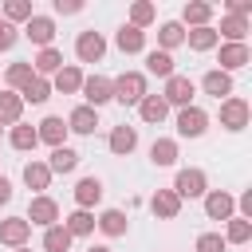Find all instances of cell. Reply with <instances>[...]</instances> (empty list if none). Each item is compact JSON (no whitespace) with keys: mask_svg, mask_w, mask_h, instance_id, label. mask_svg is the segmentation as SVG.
I'll return each instance as SVG.
<instances>
[{"mask_svg":"<svg viewBox=\"0 0 252 252\" xmlns=\"http://www.w3.org/2000/svg\"><path fill=\"white\" fill-rule=\"evenodd\" d=\"M110 94L122 102V106H138L150 91H146V75L142 71H126V75H118V79H110Z\"/></svg>","mask_w":252,"mask_h":252,"instance_id":"cell-1","label":"cell"},{"mask_svg":"<svg viewBox=\"0 0 252 252\" xmlns=\"http://www.w3.org/2000/svg\"><path fill=\"white\" fill-rule=\"evenodd\" d=\"M193 94H197V87H193V79L189 75H169L165 79V91H161V98H165V106H193Z\"/></svg>","mask_w":252,"mask_h":252,"instance_id":"cell-2","label":"cell"},{"mask_svg":"<svg viewBox=\"0 0 252 252\" xmlns=\"http://www.w3.org/2000/svg\"><path fill=\"white\" fill-rule=\"evenodd\" d=\"M173 193L185 201V197H205L209 193V181H205V173L201 169H177V177H173Z\"/></svg>","mask_w":252,"mask_h":252,"instance_id":"cell-3","label":"cell"},{"mask_svg":"<svg viewBox=\"0 0 252 252\" xmlns=\"http://www.w3.org/2000/svg\"><path fill=\"white\" fill-rule=\"evenodd\" d=\"M205 126H209V114L201 106H181L177 110V134L181 138H201Z\"/></svg>","mask_w":252,"mask_h":252,"instance_id":"cell-4","label":"cell"},{"mask_svg":"<svg viewBox=\"0 0 252 252\" xmlns=\"http://www.w3.org/2000/svg\"><path fill=\"white\" fill-rule=\"evenodd\" d=\"M24 220H28V224H43V228H51V224H59V205H55L51 197H32Z\"/></svg>","mask_w":252,"mask_h":252,"instance_id":"cell-5","label":"cell"},{"mask_svg":"<svg viewBox=\"0 0 252 252\" xmlns=\"http://www.w3.org/2000/svg\"><path fill=\"white\" fill-rule=\"evenodd\" d=\"M75 55H79L83 63H98V59L106 55V39H102L98 32H79V39H75Z\"/></svg>","mask_w":252,"mask_h":252,"instance_id":"cell-6","label":"cell"},{"mask_svg":"<svg viewBox=\"0 0 252 252\" xmlns=\"http://www.w3.org/2000/svg\"><path fill=\"white\" fill-rule=\"evenodd\" d=\"M220 126L232 130V134L244 130V126H248V102H244V98H224V102H220Z\"/></svg>","mask_w":252,"mask_h":252,"instance_id":"cell-7","label":"cell"},{"mask_svg":"<svg viewBox=\"0 0 252 252\" xmlns=\"http://www.w3.org/2000/svg\"><path fill=\"white\" fill-rule=\"evenodd\" d=\"M28 236H32V224H28L24 217H8V220H0V244H8V248H24Z\"/></svg>","mask_w":252,"mask_h":252,"instance_id":"cell-8","label":"cell"},{"mask_svg":"<svg viewBox=\"0 0 252 252\" xmlns=\"http://www.w3.org/2000/svg\"><path fill=\"white\" fill-rule=\"evenodd\" d=\"M24 35H28L32 43H39V51H43V47H51V39H55V20H51V16H32V20L24 24Z\"/></svg>","mask_w":252,"mask_h":252,"instance_id":"cell-9","label":"cell"},{"mask_svg":"<svg viewBox=\"0 0 252 252\" xmlns=\"http://www.w3.org/2000/svg\"><path fill=\"white\" fill-rule=\"evenodd\" d=\"M83 98H87V106L91 110H98L102 102H110L114 94H110V79H102V75H91V79H83Z\"/></svg>","mask_w":252,"mask_h":252,"instance_id":"cell-10","label":"cell"},{"mask_svg":"<svg viewBox=\"0 0 252 252\" xmlns=\"http://www.w3.org/2000/svg\"><path fill=\"white\" fill-rule=\"evenodd\" d=\"M248 59H252L248 43H220V67H217V71L232 75V71H240V67L248 63Z\"/></svg>","mask_w":252,"mask_h":252,"instance_id":"cell-11","label":"cell"},{"mask_svg":"<svg viewBox=\"0 0 252 252\" xmlns=\"http://www.w3.org/2000/svg\"><path fill=\"white\" fill-rule=\"evenodd\" d=\"M232 209H236L232 193H224V189L205 193V213H209V220H228V217H232Z\"/></svg>","mask_w":252,"mask_h":252,"instance_id":"cell-12","label":"cell"},{"mask_svg":"<svg viewBox=\"0 0 252 252\" xmlns=\"http://www.w3.org/2000/svg\"><path fill=\"white\" fill-rule=\"evenodd\" d=\"M201 87H205V94H213L217 102H224V98H232V75H224V71H205V79H201Z\"/></svg>","mask_w":252,"mask_h":252,"instance_id":"cell-13","label":"cell"},{"mask_svg":"<svg viewBox=\"0 0 252 252\" xmlns=\"http://www.w3.org/2000/svg\"><path fill=\"white\" fill-rule=\"evenodd\" d=\"M35 134H39V142H47V146L55 150V146H63V138H67V122H63L59 114H47V118L35 126Z\"/></svg>","mask_w":252,"mask_h":252,"instance_id":"cell-14","label":"cell"},{"mask_svg":"<svg viewBox=\"0 0 252 252\" xmlns=\"http://www.w3.org/2000/svg\"><path fill=\"white\" fill-rule=\"evenodd\" d=\"M98 201H102V181H98V177H83V181L75 185V205L91 213Z\"/></svg>","mask_w":252,"mask_h":252,"instance_id":"cell-15","label":"cell"},{"mask_svg":"<svg viewBox=\"0 0 252 252\" xmlns=\"http://www.w3.org/2000/svg\"><path fill=\"white\" fill-rule=\"evenodd\" d=\"M150 209H154L161 220H173V217L181 213V197H177L173 189H158V193L150 197Z\"/></svg>","mask_w":252,"mask_h":252,"instance_id":"cell-16","label":"cell"},{"mask_svg":"<svg viewBox=\"0 0 252 252\" xmlns=\"http://www.w3.org/2000/svg\"><path fill=\"white\" fill-rule=\"evenodd\" d=\"M79 87H83V71H79V67H71V63H67V67H59V71L51 75V91H59V94H75Z\"/></svg>","mask_w":252,"mask_h":252,"instance_id":"cell-17","label":"cell"},{"mask_svg":"<svg viewBox=\"0 0 252 252\" xmlns=\"http://www.w3.org/2000/svg\"><path fill=\"white\" fill-rule=\"evenodd\" d=\"M94 126H98V110H91L87 102L67 114V130H75V134H94Z\"/></svg>","mask_w":252,"mask_h":252,"instance_id":"cell-18","label":"cell"},{"mask_svg":"<svg viewBox=\"0 0 252 252\" xmlns=\"http://www.w3.org/2000/svg\"><path fill=\"white\" fill-rule=\"evenodd\" d=\"M24 185L35 189V193L43 197V189L51 185V169H47V161H28V165H24Z\"/></svg>","mask_w":252,"mask_h":252,"instance_id":"cell-19","label":"cell"},{"mask_svg":"<svg viewBox=\"0 0 252 252\" xmlns=\"http://www.w3.org/2000/svg\"><path fill=\"white\" fill-rule=\"evenodd\" d=\"M24 114V98L16 91H0V126H16Z\"/></svg>","mask_w":252,"mask_h":252,"instance_id":"cell-20","label":"cell"},{"mask_svg":"<svg viewBox=\"0 0 252 252\" xmlns=\"http://www.w3.org/2000/svg\"><path fill=\"white\" fill-rule=\"evenodd\" d=\"M134 146H138V130H134V126H114V130H110V154L126 158Z\"/></svg>","mask_w":252,"mask_h":252,"instance_id":"cell-21","label":"cell"},{"mask_svg":"<svg viewBox=\"0 0 252 252\" xmlns=\"http://www.w3.org/2000/svg\"><path fill=\"white\" fill-rule=\"evenodd\" d=\"M114 43H118V51L134 55V51H142V47H146V32H138V28L122 24V28H118V35H114Z\"/></svg>","mask_w":252,"mask_h":252,"instance_id":"cell-22","label":"cell"},{"mask_svg":"<svg viewBox=\"0 0 252 252\" xmlns=\"http://www.w3.org/2000/svg\"><path fill=\"white\" fill-rule=\"evenodd\" d=\"M217 39H220V35H217L213 24H209V28H189V32H185V43H189L193 51H213Z\"/></svg>","mask_w":252,"mask_h":252,"instance_id":"cell-23","label":"cell"},{"mask_svg":"<svg viewBox=\"0 0 252 252\" xmlns=\"http://www.w3.org/2000/svg\"><path fill=\"white\" fill-rule=\"evenodd\" d=\"M138 114H142V122H154V126H158V122L169 114V106H165L161 94H146V98L138 102Z\"/></svg>","mask_w":252,"mask_h":252,"instance_id":"cell-24","label":"cell"},{"mask_svg":"<svg viewBox=\"0 0 252 252\" xmlns=\"http://www.w3.org/2000/svg\"><path fill=\"white\" fill-rule=\"evenodd\" d=\"M63 228L71 232V240H75V236H91V232H94V213H87V209H75V213L63 220Z\"/></svg>","mask_w":252,"mask_h":252,"instance_id":"cell-25","label":"cell"},{"mask_svg":"<svg viewBox=\"0 0 252 252\" xmlns=\"http://www.w3.org/2000/svg\"><path fill=\"white\" fill-rule=\"evenodd\" d=\"M94 224H98L106 236H126V228H130V220H126V213H122V209H106Z\"/></svg>","mask_w":252,"mask_h":252,"instance_id":"cell-26","label":"cell"},{"mask_svg":"<svg viewBox=\"0 0 252 252\" xmlns=\"http://www.w3.org/2000/svg\"><path fill=\"white\" fill-rule=\"evenodd\" d=\"M59 67H63V55H59L55 47H43V51L35 55V63H32V71H35L39 79H47V75H55Z\"/></svg>","mask_w":252,"mask_h":252,"instance_id":"cell-27","label":"cell"},{"mask_svg":"<svg viewBox=\"0 0 252 252\" xmlns=\"http://www.w3.org/2000/svg\"><path fill=\"white\" fill-rule=\"evenodd\" d=\"M146 71H150V75H158V79H169V75H177V71H173V55H169V51H161V47L146 55Z\"/></svg>","mask_w":252,"mask_h":252,"instance_id":"cell-28","label":"cell"},{"mask_svg":"<svg viewBox=\"0 0 252 252\" xmlns=\"http://www.w3.org/2000/svg\"><path fill=\"white\" fill-rule=\"evenodd\" d=\"M75 165H79V154H75L71 146H55V150H51V161H47L51 173H71Z\"/></svg>","mask_w":252,"mask_h":252,"instance_id":"cell-29","label":"cell"},{"mask_svg":"<svg viewBox=\"0 0 252 252\" xmlns=\"http://www.w3.org/2000/svg\"><path fill=\"white\" fill-rule=\"evenodd\" d=\"M248 240H252V220L228 217V224H224V244H248Z\"/></svg>","mask_w":252,"mask_h":252,"instance_id":"cell-30","label":"cell"},{"mask_svg":"<svg viewBox=\"0 0 252 252\" xmlns=\"http://www.w3.org/2000/svg\"><path fill=\"white\" fill-rule=\"evenodd\" d=\"M43 252H71V232L63 224L43 228Z\"/></svg>","mask_w":252,"mask_h":252,"instance_id":"cell-31","label":"cell"},{"mask_svg":"<svg viewBox=\"0 0 252 252\" xmlns=\"http://www.w3.org/2000/svg\"><path fill=\"white\" fill-rule=\"evenodd\" d=\"M185 24L189 28H209V20H213V4H205V0H193V4H185Z\"/></svg>","mask_w":252,"mask_h":252,"instance_id":"cell-32","label":"cell"},{"mask_svg":"<svg viewBox=\"0 0 252 252\" xmlns=\"http://www.w3.org/2000/svg\"><path fill=\"white\" fill-rule=\"evenodd\" d=\"M217 35H224L228 43H244V35H248V20H244V16H224Z\"/></svg>","mask_w":252,"mask_h":252,"instance_id":"cell-33","label":"cell"},{"mask_svg":"<svg viewBox=\"0 0 252 252\" xmlns=\"http://www.w3.org/2000/svg\"><path fill=\"white\" fill-rule=\"evenodd\" d=\"M32 75H35V71H32V63H28V59H20V63H12V67L4 71V83H8V87H16V94H20V91L32 83Z\"/></svg>","mask_w":252,"mask_h":252,"instance_id":"cell-34","label":"cell"},{"mask_svg":"<svg viewBox=\"0 0 252 252\" xmlns=\"http://www.w3.org/2000/svg\"><path fill=\"white\" fill-rule=\"evenodd\" d=\"M20 98H24V102H35V106H39V102H47V98H51V79L32 75V83L20 91Z\"/></svg>","mask_w":252,"mask_h":252,"instance_id":"cell-35","label":"cell"},{"mask_svg":"<svg viewBox=\"0 0 252 252\" xmlns=\"http://www.w3.org/2000/svg\"><path fill=\"white\" fill-rule=\"evenodd\" d=\"M150 161H154V165H173V161H177V142H173V138H158V142L150 146Z\"/></svg>","mask_w":252,"mask_h":252,"instance_id":"cell-36","label":"cell"},{"mask_svg":"<svg viewBox=\"0 0 252 252\" xmlns=\"http://www.w3.org/2000/svg\"><path fill=\"white\" fill-rule=\"evenodd\" d=\"M8 142H12L16 150H35V146H39V134H35V126L16 122V126H12V134H8Z\"/></svg>","mask_w":252,"mask_h":252,"instance_id":"cell-37","label":"cell"},{"mask_svg":"<svg viewBox=\"0 0 252 252\" xmlns=\"http://www.w3.org/2000/svg\"><path fill=\"white\" fill-rule=\"evenodd\" d=\"M158 43H161V51H173L177 43H185V28H181V24H173V20H169V24H161V28H158Z\"/></svg>","mask_w":252,"mask_h":252,"instance_id":"cell-38","label":"cell"},{"mask_svg":"<svg viewBox=\"0 0 252 252\" xmlns=\"http://www.w3.org/2000/svg\"><path fill=\"white\" fill-rule=\"evenodd\" d=\"M0 16H4V24H16V20H24V24H28L35 12H32V0H8Z\"/></svg>","mask_w":252,"mask_h":252,"instance_id":"cell-39","label":"cell"},{"mask_svg":"<svg viewBox=\"0 0 252 252\" xmlns=\"http://www.w3.org/2000/svg\"><path fill=\"white\" fill-rule=\"evenodd\" d=\"M154 16H158V8L150 4V0H138V4H130V28H146V24H154Z\"/></svg>","mask_w":252,"mask_h":252,"instance_id":"cell-40","label":"cell"},{"mask_svg":"<svg viewBox=\"0 0 252 252\" xmlns=\"http://www.w3.org/2000/svg\"><path fill=\"white\" fill-rule=\"evenodd\" d=\"M228 244H224V236L220 232H201L197 236V252H224Z\"/></svg>","mask_w":252,"mask_h":252,"instance_id":"cell-41","label":"cell"},{"mask_svg":"<svg viewBox=\"0 0 252 252\" xmlns=\"http://www.w3.org/2000/svg\"><path fill=\"white\" fill-rule=\"evenodd\" d=\"M16 39H20V32H16L12 24H0V51H8Z\"/></svg>","mask_w":252,"mask_h":252,"instance_id":"cell-42","label":"cell"},{"mask_svg":"<svg viewBox=\"0 0 252 252\" xmlns=\"http://www.w3.org/2000/svg\"><path fill=\"white\" fill-rule=\"evenodd\" d=\"M248 12H252V0H228V16H244L248 20Z\"/></svg>","mask_w":252,"mask_h":252,"instance_id":"cell-43","label":"cell"},{"mask_svg":"<svg viewBox=\"0 0 252 252\" xmlns=\"http://www.w3.org/2000/svg\"><path fill=\"white\" fill-rule=\"evenodd\" d=\"M79 8H83L79 0H55V12H63V16H75Z\"/></svg>","mask_w":252,"mask_h":252,"instance_id":"cell-44","label":"cell"},{"mask_svg":"<svg viewBox=\"0 0 252 252\" xmlns=\"http://www.w3.org/2000/svg\"><path fill=\"white\" fill-rule=\"evenodd\" d=\"M240 217H244V220H252V193H244V197H240Z\"/></svg>","mask_w":252,"mask_h":252,"instance_id":"cell-45","label":"cell"},{"mask_svg":"<svg viewBox=\"0 0 252 252\" xmlns=\"http://www.w3.org/2000/svg\"><path fill=\"white\" fill-rule=\"evenodd\" d=\"M8 201H12V181L0 177V205H8Z\"/></svg>","mask_w":252,"mask_h":252,"instance_id":"cell-46","label":"cell"},{"mask_svg":"<svg viewBox=\"0 0 252 252\" xmlns=\"http://www.w3.org/2000/svg\"><path fill=\"white\" fill-rule=\"evenodd\" d=\"M91 252H110V248H106V244H94V248H91Z\"/></svg>","mask_w":252,"mask_h":252,"instance_id":"cell-47","label":"cell"},{"mask_svg":"<svg viewBox=\"0 0 252 252\" xmlns=\"http://www.w3.org/2000/svg\"><path fill=\"white\" fill-rule=\"evenodd\" d=\"M16 252H32V248H16Z\"/></svg>","mask_w":252,"mask_h":252,"instance_id":"cell-48","label":"cell"},{"mask_svg":"<svg viewBox=\"0 0 252 252\" xmlns=\"http://www.w3.org/2000/svg\"><path fill=\"white\" fill-rule=\"evenodd\" d=\"M0 24H4V16H0Z\"/></svg>","mask_w":252,"mask_h":252,"instance_id":"cell-49","label":"cell"},{"mask_svg":"<svg viewBox=\"0 0 252 252\" xmlns=\"http://www.w3.org/2000/svg\"><path fill=\"white\" fill-rule=\"evenodd\" d=\"M0 130H4V126H0Z\"/></svg>","mask_w":252,"mask_h":252,"instance_id":"cell-50","label":"cell"}]
</instances>
